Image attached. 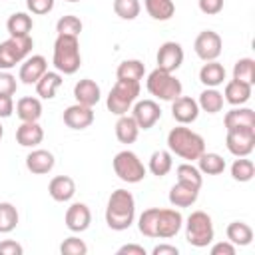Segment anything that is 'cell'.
<instances>
[{
    "instance_id": "6da1fadb",
    "label": "cell",
    "mask_w": 255,
    "mask_h": 255,
    "mask_svg": "<svg viewBox=\"0 0 255 255\" xmlns=\"http://www.w3.org/2000/svg\"><path fill=\"white\" fill-rule=\"evenodd\" d=\"M135 219V199L128 189L112 191L106 205V223L114 231H126Z\"/></svg>"
},
{
    "instance_id": "7a4b0ae2",
    "label": "cell",
    "mask_w": 255,
    "mask_h": 255,
    "mask_svg": "<svg viewBox=\"0 0 255 255\" xmlns=\"http://www.w3.org/2000/svg\"><path fill=\"white\" fill-rule=\"evenodd\" d=\"M167 147L171 153L179 155L181 159H187V161H195L203 151H205V139L185 128V126H177V128H171L169 133H167Z\"/></svg>"
},
{
    "instance_id": "3957f363",
    "label": "cell",
    "mask_w": 255,
    "mask_h": 255,
    "mask_svg": "<svg viewBox=\"0 0 255 255\" xmlns=\"http://www.w3.org/2000/svg\"><path fill=\"white\" fill-rule=\"evenodd\" d=\"M52 64H54L56 72H60L64 76H72V74H76L80 70V66H82V54H80L78 36L58 34V38L54 42Z\"/></svg>"
},
{
    "instance_id": "277c9868",
    "label": "cell",
    "mask_w": 255,
    "mask_h": 255,
    "mask_svg": "<svg viewBox=\"0 0 255 255\" xmlns=\"http://www.w3.org/2000/svg\"><path fill=\"white\" fill-rule=\"evenodd\" d=\"M141 92L139 82H131V80H118L114 84V88L108 94L106 106L114 116H124L131 110V106L137 102V96Z\"/></svg>"
},
{
    "instance_id": "5b68a950",
    "label": "cell",
    "mask_w": 255,
    "mask_h": 255,
    "mask_svg": "<svg viewBox=\"0 0 255 255\" xmlns=\"http://www.w3.org/2000/svg\"><path fill=\"white\" fill-rule=\"evenodd\" d=\"M145 88L153 98L163 100V102H173L175 98H179L183 94L181 82L171 72H163L159 68L149 72V76L145 80Z\"/></svg>"
},
{
    "instance_id": "8992f818",
    "label": "cell",
    "mask_w": 255,
    "mask_h": 255,
    "mask_svg": "<svg viewBox=\"0 0 255 255\" xmlns=\"http://www.w3.org/2000/svg\"><path fill=\"white\" fill-rule=\"evenodd\" d=\"M215 237L213 221L205 211H191L185 221V239L193 247H207Z\"/></svg>"
},
{
    "instance_id": "52a82bcc",
    "label": "cell",
    "mask_w": 255,
    "mask_h": 255,
    "mask_svg": "<svg viewBox=\"0 0 255 255\" xmlns=\"http://www.w3.org/2000/svg\"><path fill=\"white\" fill-rule=\"evenodd\" d=\"M34 48V40L30 36L14 38L10 36L8 40L0 42V70H12L16 64H22Z\"/></svg>"
},
{
    "instance_id": "ba28073f",
    "label": "cell",
    "mask_w": 255,
    "mask_h": 255,
    "mask_svg": "<svg viewBox=\"0 0 255 255\" xmlns=\"http://www.w3.org/2000/svg\"><path fill=\"white\" fill-rule=\"evenodd\" d=\"M112 165H114V173L126 183H139V181H143V177L147 173L145 165L131 149H124V151L116 153Z\"/></svg>"
},
{
    "instance_id": "9c48e42d",
    "label": "cell",
    "mask_w": 255,
    "mask_h": 255,
    "mask_svg": "<svg viewBox=\"0 0 255 255\" xmlns=\"http://www.w3.org/2000/svg\"><path fill=\"white\" fill-rule=\"evenodd\" d=\"M225 145L235 157H247L255 149V128H235L227 129Z\"/></svg>"
},
{
    "instance_id": "30bf717a",
    "label": "cell",
    "mask_w": 255,
    "mask_h": 255,
    "mask_svg": "<svg viewBox=\"0 0 255 255\" xmlns=\"http://www.w3.org/2000/svg\"><path fill=\"white\" fill-rule=\"evenodd\" d=\"M193 50L197 54L199 60L203 62H211V60H217L221 50H223V40L217 32L213 30H203L197 34L195 42H193Z\"/></svg>"
},
{
    "instance_id": "8fae6325",
    "label": "cell",
    "mask_w": 255,
    "mask_h": 255,
    "mask_svg": "<svg viewBox=\"0 0 255 255\" xmlns=\"http://www.w3.org/2000/svg\"><path fill=\"white\" fill-rule=\"evenodd\" d=\"M131 118L135 120L139 129H149L159 122L161 108L155 100H139L131 106Z\"/></svg>"
},
{
    "instance_id": "7c38bea8",
    "label": "cell",
    "mask_w": 255,
    "mask_h": 255,
    "mask_svg": "<svg viewBox=\"0 0 255 255\" xmlns=\"http://www.w3.org/2000/svg\"><path fill=\"white\" fill-rule=\"evenodd\" d=\"M155 60H157V68L159 70L173 74L183 64V48H181V44L179 42H173V40L163 42L159 46V50H157Z\"/></svg>"
},
{
    "instance_id": "4fadbf2b",
    "label": "cell",
    "mask_w": 255,
    "mask_h": 255,
    "mask_svg": "<svg viewBox=\"0 0 255 255\" xmlns=\"http://www.w3.org/2000/svg\"><path fill=\"white\" fill-rule=\"evenodd\" d=\"M48 72V62L42 54H32L28 56L22 64H20V70H18V80L26 86H32L36 84L44 74Z\"/></svg>"
},
{
    "instance_id": "5bb4252c",
    "label": "cell",
    "mask_w": 255,
    "mask_h": 255,
    "mask_svg": "<svg viewBox=\"0 0 255 255\" xmlns=\"http://www.w3.org/2000/svg\"><path fill=\"white\" fill-rule=\"evenodd\" d=\"M181 227H183V215L177 209H159L155 237L171 239L181 231Z\"/></svg>"
},
{
    "instance_id": "9a60e30c",
    "label": "cell",
    "mask_w": 255,
    "mask_h": 255,
    "mask_svg": "<svg viewBox=\"0 0 255 255\" xmlns=\"http://www.w3.org/2000/svg\"><path fill=\"white\" fill-rule=\"evenodd\" d=\"M171 116L177 124L181 126H187V124H193L197 118H199V106H197V100L189 98V96H179L171 102Z\"/></svg>"
},
{
    "instance_id": "2e32d148",
    "label": "cell",
    "mask_w": 255,
    "mask_h": 255,
    "mask_svg": "<svg viewBox=\"0 0 255 255\" xmlns=\"http://www.w3.org/2000/svg\"><path fill=\"white\" fill-rule=\"evenodd\" d=\"M64 221H66V227L72 231V233H82L90 227L92 223V211L86 203H72L68 209H66V215H64Z\"/></svg>"
},
{
    "instance_id": "e0dca14e",
    "label": "cell",
    "mask_w": 255,
    "mask_h": 255,
    "mask_svg": "<svg viewBox=\"0 0 255 255\" xmlns=\"http://www.w3.org/2000/svg\"><path fill=\"white\" fill-rule=\"evenodd\" d=\"M62 120L70 129H86L94 124V110L90 106H82L76 102L74 106H68L64 110Z\"/></svg>"
},
{
    "instance_id": "ac0fdd59",
    "label": "cell",
    "mask_w": 255,
    "mask_h": 255,
    "mask_svg": "<svg viewBox=\"0 0 255 255\" xmlns=\"http://www.w3.org/2000/svg\"><path fill=\"white\" fill-rule=\"evenodd\" d=\"M54 153L48 151V149H32L28 155H26V167L30 173L34 175H44V173H50L54 169Z\"/></svg>"
},
{
    "instance_id": "d6986e66",
    "label": "cell",
    "mask_w": 255,
    "mask_h": 255,
    "mask_svg": "<svg viewBox=\"0 0 255 255\" xmlns=\"http://www.w3.org/2000/svg\"><path fill=\"white\" fill-rule=\"evenodd\" d=\"M48 193L54 201L66 203L76 195V183L70 175H56L48 183Z\"/></svg>"
},
{
    "instance_id": "ffe728a7",
    "label": "cell",
    "mask_w": 255,
    "mask_h": 255,
    "mask_svg": "<svg viewBox=\"0 0 255 255\" xmlns=\"http://www.w3.org/2000/svg\"><path fill=\"white\" fill-rule=\"evenodd\" d=\"M74 98H76L78 104L94 108V106L100 102V98H102V90H100V86H98L94 80L84 78V80H80V82L74 86Z\"/></svg>"
},
{
    "instance_id": "44dd1931",
    "label": "cell",
    "mask_w": 255,
    "mask_h": 255,
    "mask_svg": "<svg viewBox=\"0 0 255 255\" xmlns=\"http://www.w3.org/2000/svg\"><path fill=\"white\" fill-rule=\"evenodd\" d=\"M44 139V129L38 122H22L16 129V141L22 147H36Z\"/></svg>"
},
{
    "instance_id": "7402d4cb",
    "label": "cell",
    "mask_w": 255,
    "mask_h": 255,
    "mask_svg": "<svg viewBox=\"0 0 255 255\" xmlns=\"http://www.w3.org/2000/svg\"><path fill=\"white\" fill-rule=\"evenodd\" d=\"M225 129H235V128H255V112L251 108L235 106L229 110L223 118Z\"/></svg>"
},
{
    "instance_id": "603a6c76",
    "label": "cell",
    "mask_w": 255,
    "mask_h": 255,
    "mask_svg": "<svg viewBox=\"0 0 255 255\" xmlns=\"http://www.w3.org/2000/svg\"><path fill=\"white\" fill-rule=\"evenodd\" d=\"M251 92H253V86L243 84L239 80H229L225 84V90H223V100L231 106H243L249 102Z\"/></svg>"
},
{
    "instance_id": "cb8c5ba5",
    "label": "cell",
    "mask_w": 255,
    "mask_h": 255,
    "mask_svg": "<svg viewBox=\"0 0 255 255\" xmlns=\"http://www.w3.org/2000/svg\"><path fill=\"white\" fill-rule=\"evenodd\" d=\"M167 197H169V203L173 207H191L197 201V197H199V189L177 181L175 185H171Z\"/></svg>"
},
{
    "instance_id": "d4e9b609",
    "label": "cell",
    "mask_w": 255,
    "mask_h": 255,
    "mask_svg": "<svg viewBox=\"0 0 255 255\" xmlns=\"http://www.w3.org/2000/svg\"><path fill=\"white\" fill-rule=\"evenodd\" d=\"M225 68L223 64H219L217 60H211V62H205L199 70V82L205 86V88H217L225 82Z\"/></svg>"
},
{
    "instance_id": "484cf974",
    "label": "cell",
    "mask_w": 255,
    "mask_h": 255,
    "mask_svg": "<svg viewBox=\"0 0 255 255\" xmlns=\"http://www.w3.org/2000/svg\"><path fill=\"white\" fill-rule=\"evenodd\" d=\"M16 116L22 122H38L42 118V102L32 96H24L16 102Z\"/></svg>"
},
{
    "instance_id": "4316f807",
    "label": "cell",
    "mask_w": 255,
    "mask_h": 255,
    "mask_svg": "<svg viewBox=\"0 0 255 255\" xmlns=\"http://www.w3.org/2000/svg\"><path fill=\"white\" fill-rule=\"evenodd\" d=\"M34 28V20L30 14L26 12H14L8 20H6V30L10 36L14 38H22V36H30Z\"/></svg>"
},
{
    "instance_id": "83f0119b",
    "label": "cell",
    "mask_w": 255,
    "mask_h": 255,
    "mask_svg": "<svg viewBox=\"0 0 255 255\" xmlns=\"http://www.w3.org/2000/svg\"><path fill=\"white\" fill-rule=\"evenodd\" d=\"M34 86H36V94H38L42 100H52V98H56V92H58L60 86H62V74L48 70Z\"/></svg>"
},
{
    "instance_id": "f1b7e54d",
    "label": "cell",
    "mask_w": 255,
    "mask_h": 255,
    "mask_svg": "<svg viewBox=\"0 0 255 255\" xmlns=\"http://www.w3.org/2000/svg\"><path fill=\"white\" fill-rule=\"evenodd\" d=\"M225 235H227V241H231L235 247H245V245H251L253 241V229L243 221H231L225 229Z\"/></svg>"
},
{
    "instance_id": "f546056e",
    "label": "cell",
    "mask_w": 255,
    "mask_h": 255,
    "mask_svg": "<svg viewBox=\"0 0 255 255\" xmlns=\"http://www.w3.org/2000/svg\"><path fill=\"white\" fill-rule=\"evenodd\" d=\"M139 135V128L135 124V120L128 114L118 116L116 122V137L120 139V143H133Z\"/></svg>"
},
{
    "instance_id": "4dcf8cb0",
    "label": "cell",
    "mask_w": 255,
    "mask_h": 255,
    "mask_svg": "<svg viewBox=\"0 0 255 255\" xmlns=\"http://www.w3.org/2000/svg\"><path fill=\"white\" fill-rule=\"evenodd\" d=\"M195 161H197V169L205 175H219L225 171V159L215 151H203Z\"/></svg>"
},
{
    "instance_id": "1f68e13d",
    "label": "cell",
    "mask_w": 255,
    "mask_h": 255,
    "mask_svg": "<svg viewBox=\"0 0 255 255\" xmlns=\"http://www.w3.org/2000/svg\"><path fill=\"white\" fill-rule=\"evenodd\" d=\"M173 167V159H171V151L169 149H155L149 155V165L147 169L155 175V177H163L171 171Z\"/></svg>"
},
{
    "instance_id": "d6a6232c",
    "label": "cell",
    "mask_w": 255,
    "mask_h": 255,
    "mask_svg": "<svg viewBox=\"0 0 255 255\" xmlns=\"http://www.w3.org/2000/svg\"><path fill=\"white\" fill-rule=\"evenodd\" d=\"M143 6H145V12L153 20H159V22L171 20L173 14H175L173 0H143Z\"/></svg>"
},
{
    "instance_id": "836d02e7",
    "label": "cell",
    "mask_w": 255,
    "mask_h": 255,
    "mask_svg": "<svg viewBox=\"0 0 255 255\" xmlns=\"http://www.w3.org/2000/svg\"><path fill=\"white\" fill-rule=\"evenodd\" d=\"M223 94L217 92L215 88H205L201 94H199V100H197V106L199 110L207 112V114H217L223 110Z\"/></svg>"
},
{
    "instance_id": "e575fe53",
    "label": "cell",
    "mask_w": 255,
    "mask_h": 255,
    "mask_svg": "<svg viewBox=\"0 0 255 255\" xmlns=\"http://www.w3.org/2000/svg\"><path fill=\"white\" fill-rule=\"evenodd\" d=\"M118 80H131V82H139L145 76V66L141 60H124L118 70H116Z\"/></svg>"
},
{
    "instance_id": "d590c367",
    "label": "cell",
    "mask_w": 255,
    "mask_h": 255,
    "mask_svg": "<svg viewBox=\"0 0 255 255\" xmlns=\"http://www.w3.org/2000/svg\"><path fill=\"white\" fill-rule=\"evenodd\" d=\"M175 175H177V181L179 183L191 185L195 189H201V185H203V175H201V171L193 163H187V161L185 163H179L175 167Z\"/></svg>"
},
{
    "instance_id": "8d00e7d4",
    "label": "cell",
    "mask_w": 255,
    "mask_h": 255,
    "mask_svg": "<svg viewBox=\"0 0 255 255\" xmlns=\"http://www.w3.org/2000/svg\"><path fill=\"white\" fill-rule=\"evenodd\" d=\"M233 80L253 86L255 84V60L253 58H239L233 66Z\"/></svg>"
},
{
    "instance_id": "74e56055",
    "label": "cell",
    "mask_w": 255,
    "mask_h": 255,
    "mask_svg": "<svg viewBox=\"0 0 255 255\" xmlns=\"http://www.w3.org/2000/svg\"><path fill=\"white\" fill-rule=\"evenodd\" d=\"M255 175V163L247 157H237L233 163H231V177L239 183H247L251 181Z\"/></svg>"
},
{
    "instance_id": "f35d334b",
    "label": "cell",
    "mask_w": 255,
    "mask_h": 255,
    "mask_svg": "<svg viewBox=\"0 0 255 255\" xmlns=\"http://www.w3.org/2000/svg\"><path fill=\"white\" fill-rule=\"evenodd\" d=\"M20 221V215H18V209L8 203V201H2L0 203V233H10L16 229Z\"/></svg>"
},
{
    "instance_id": "ab89813d",
    "label": "cell",
    "mask_w": 255,
    "mask_h": 255,
    "mask_svg": "<svg viewBox=\"0 0 255 255\" xmlns=\"http://www.w3.org/2000/svg\"><path fill=\"white\" fill-rule=\"evenodd\" d=\"M157 215H159V207H149L145 209L139 219H137V229L141 235L145 237H155V229H157Z\"/></svg>"
},
{
    "instance_id": "60d3db41",
    "label": "cell",
    "mask_w": 255,
    "mask_h": 255,
    "mask_svg": "<svg viewBox=\"0 0 255 255\" xmlns=\"http://www.w3.org/2000/svg\"><path fill=\"white\" fill-rule=\"evenodd\" d=\"M114 12L122 20H135L141 12L139 0H114Z\"/></svg>"
},
{
    "instance_id": "b9f144b4",
    "label": "cell",
    "mask_w": 255,
    "mask_h": 255,
    "mask_svg": "<svg viewBox=\"0 0 255 255\" xmlns=\"http://www.w3.org/2000/svg\"><path fill=\"white\" fill-rule=\"evenodd\" d=\"M84 24L78 16L74 14H68V16H62L58 22H56V32L58 34H64V36H80Z\"/></svg>"
},
{
    "instance_id": "7bdbcfd3",
    "label": "cell",
    "mask_w": 255,
    "mask_h": 255,
    "mask_svg": "<svg viewBox=\"0 0 255 255\" xmlns=\"http://www.w3.org/2000/svg\"><path fill=\"white\" fill-rule=\"evenodd\" d=\"M60 253L62 255H86L88 253V245L84 243V239L72 235V237H66L60 245Z\"/></svg>"
},
{
    "instance_id": "ee69618b",
    "label": "cell",
    "mask_w": 255,
    "mask_h": 255,
    "mask_svg": "<svg viewBox=\"0 0 255 255\" xmlns=\"http://www.w3.org/2000/svg\"><path fill=\"white\" fill-rule=\"evenodd\" d=\"M54 2L56 0H26V8L36 16H44L54 10Z\"/></svg>"
},
{
    "instance_id": "f6af8a7d",
    "label": "cell",
    "mask_w": 255,
    "mask_h": 255,
    "mask_svg": "<svg viewBox=\"0 0 255 255\" xmlns=\"http://www.w3.org/2000/svg\"><path fill=\"white\" fill-rule=\"evenodd\" d=\"M16 78L8 72V70H0V94H6V96H14L16 94Z\"/></svg>"
},
{
    "instance_id": "bcb514c9",
    "label": "cell",
    "mask_w": 255,
    "mask_h": 255,
    "mask_svg": "<svg viewBox=\"0 0 255 255\" xmlns=\"http://www.w3.org/2000/svg\"><path fill=\"white\" fill-rule=\"evenodd\" d=\"M22 253H24V247L18 241H12V239L0 241V255H22Z\"/></svg>"
},
{
    "instance_id": "7dc6e473",
    "label": "cell",
    "mask_w": 255,
    "mask_h": 255,
    "mask_svg": "<svg viewBox=\"0 0 255 255\" xmlns=\"http://www.w3.org/2000/svg\"><path fill=\"white\" fill-rule=\"evenodd\" d=\"M199 10L207 16L219 14L223 10V0H199Z\"/></svg>"
},
{
    "instance_id": "c3c4849f",
    "label": "cell",
    "mask_w": 255,
    "mask_h": 255,
    "mask_svg": "<svg viewBox=\"0 0 255 255\" xmlns=\"http://www.w3.org/2000/svg\"><path fill=\"white\" fill-rule=\"evenodd\" d=\"M235 251H237V247L231 241H219V243L211 245V249H209L211 255H235Z\"/></svg>"
},
{
    "instance_id": "681fc988",
    "label": "cell",
    "mask_w": 255,
    "mask_h": 255,
    "mask_svg": "<svg viewBox=\"0 0 255 255\" xmlns=\"http://www.w3.org/2000/svg\"><path fill=\"white\" fill-rule=\"evenodd\" d=\"M14 114V100L12 96L0 94V118H10Z\"/></svg>"
},
{
    "instance_id": "f907efd6",
    "label": "cell",
    "mask_w": 255,
    "mask_h": 255,
    "mask_svg": "<svg viewBox=\"0 0 255 255\" xmlns=\"http://www.w3.org/2000/svg\"><path fill=\"white\" fill-rule=\"evenodd\" d=\"M151 255H179V249L169 243H159L151 249Z\"/></svg>"
},
{
    "instance_id": "816d5d0a",
    "label": "cell",
    "mask_w": 255,
    "mask_h": 255,
    "mask_svg": "<svg viewBox=\"0 0 255 255\" xmlns=\"http://www.w3.org/2000/svg\"><path fill=\"white\" fill-rule=\"evenodd\" d=\"M118 255H145V249L141 245H135V243H128V245H122L118 249Z\"/></svg>"
},
{
    "instance_id": "f5cc1de1",
    "label": "cell",
    "mask_w": 255,
    "mask_h": 255,
    "mask_svg": "<svg viewBox=\"0 0 255 255\" xmlns=\"http://www.w3.org/2000/svg\"><path fill=\"white\" fill-rule=\"evenodd\" d=\"M2 135H4V128H2V124H0V139H2Z\"/></svg>"
},
{
    "instance_id": "db71d44e",
    "label": "cell",
    "mask_w": 255,
    "mask_h": 255,
    "mask_svg": "<svg viewBox=\"0 0 255 255\" xmlns=\"http://www.w3.org/2000/svg\"><path fill=\"white\" fill-rule=\"evenodd\" d=\"M64 2H80V0H64Z\"/></svg>"
}]
</instances>
